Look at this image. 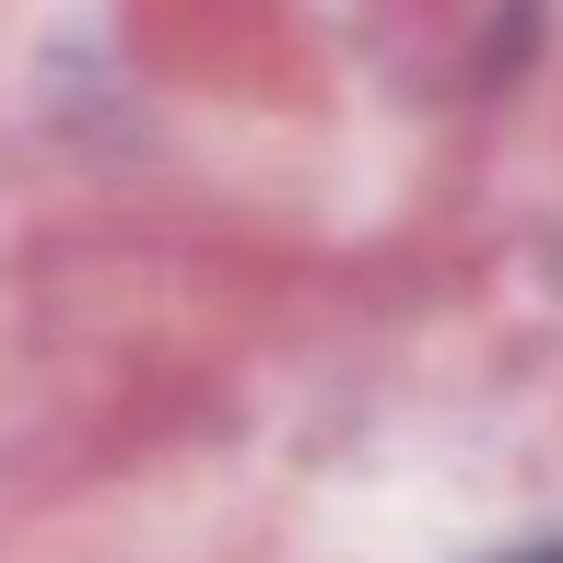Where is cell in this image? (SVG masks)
I'll use <instances>...</instances> for the list:
<instances>
[{
  "label": "cell",
  "instance_id": "6da1fadb",
  "mask_svg": "<svg viewBox=\"0 0 563 563\" xmlns=\"http://www.w3.org/2000/svg\"><path fill=\"white\" fill-rule=\"evenodd\" d=\"M517 563H563V552H517Z\"/></svg>",
  "mask_w": 563,
  "mask_h": 563
}]
</instances>
